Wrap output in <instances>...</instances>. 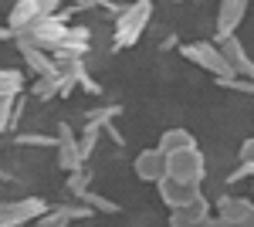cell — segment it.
<instances>
[{"label":"cell","instance_id":"8","mask_svg":"<svg viewBox=\"0 0 254 227\" xmlns=\"http://www.w3.org/2000/svg\"><path fill=\"white\" fill-rule=\"evenodd\" d=\"M156 190H159V200L170 210H180V207H187V204H193L196 197H203L200 183H187V180H173V176H163L156 183Z\"/></svg>","mask_w":254,"mask_h":227},{"label":"cell","instance_id":"27","mask_svg":"<svg viewBox=\"0 0 254 227\" xmlns=\"http://www.w3.org/2000/svg\"><path fill=\"white\" fill-rule=\"evenodd\" d=\"M105 133H109V139H112V143H119V146L126 143V139H122V133H119L116 126H105Z\"/></svg>","mask_w":254,"mask_h":227},{"label":"cell","instance_id":"16","mask_svg":"<svg viewBox=\"0 0 254 227\" xmlns=\"http://www.w3.org/2000/svg\"><path fill=\"white\" fill-rule=\"evenodd\" d=\"M27 98L14 95V98H0V133H14L20 126V115H24Z\"/></svg>","mask_w":254,"mask_h":227},{"label":"cell","instance_id":"20","mask_svg":"<svg viewBox=\"0 0 254 227\" xmlns=\"http://www.w3.org/2000/svg\"><path fill=\"white\" fill-rule=\"evenodd\" d=\"M24 95V75L17 68H0V98H14Z\"/></svg>","mask_w":254,"mask_h":227},{"label":"cell","instance_id":"28","mask_svg":"<svg viewBox=\"0 0 254 227\" xmlns=\"http://www.w3.org/2000/svg\"><path fill=\"white\" fill-rule=\"evenodd\" d=\"M176 41H180L176 34H173V38H163V41H159V51H170V48H176Z\"/></svg>","mask_w":254,"mask_h":227},{"label":"cell","instance_id":"9","mask_svg":"<svg viewBox=\"0 0 254 227\" xmlns=\"http://www.w3.org/2000/svg\"><path fill=\"white\" fill-rule=\"evenodd\" d=\"M217 48H220V55H224V61H227L231 78H248V81H254V61H251V55L244 51L241 41L224 38V41H217Z\"/></svg>","mask_w":254,"mask_h":227},{"label":"cell","instance_id":"5","mask_svg":"<svg viewBox=\"0 0 254 227\" xmlns=\"http://www.w3.org/2000/svg\"><path fill=\"white\" fill-rule=\"evenodd\" d=\"M180 55L187 58L190 65L203 68L207 75H214V81H217V78H231L227 61H224V55H220V48L210 44V41H187V44H180Z\"/></svg>","mask_w":254,"mask_h":227},{"label":"cell","instance_id":"1","mask_svg":"<svg viewBox=\"0 0 254 227\" xmlns=\"http://www.w3.org/2000/svg\"><path fill=\"white\" fill-rule=\"evenodd\" d=\"M149 20H153V0H136V3H129V7H126V10L116 17V31H112V51L132 48V44H136V41L146 34Z\"/></svg>","mask_w":254,"mask_h":227},{"label":"cell","instance_id":"14","mask_svg":"<svg viewBox=\"0 0 254 227\" xmlns=\"http://www.w3.org/2000/svg\"><path fill=\"white\" fill-rule=\"evenodd\" d=\"M214 210H217V217H220V221H227L231 227H237L254 210V200H251V197H234V193H224V197H217V200H214Z\"/></svg>","mask_w":254,"mask_h":227},{"label":"cell","instance_id":"7","mask_svg":"<svg viewBox=\"0 0 254 227\" xmlns=\"http://www.w3.org/2000/svg\"><path fill=\"white\" fill-rule=\"evenodd\" d=\"M55 136H58V150H55V156H58V170L61 173L85 170V156H81V146H78V133L61 119L58 129H55Z\"/></svg>","mask_w":254,"mask_h":227},{"label":"cell","instance_id":"31","mask_svg":"<svg viewBox=\"0 0 254 227\" xmlns=\"http://www.w3.org/2000/svg\"><path fill=\"white\" fill-rule=\"evenodd\" d=\"M251 190H254V176H251Z\"/></svg>","mask_w":254,"mask_h":227},{"label":"cell","instance_id":"13","mask_svg":"<svg viewBox=\"0 0 254 227\" xmlns=\"http://www.w3.org/2000/svg\"><path fill=\"white\" fill-rule=\"evenodd\" d=\"M210 207L214 204L207 197H196L193 204H187V207H180V210H170V227H203L207 217H214Z\"/></svg>","mask_w":254,"mask_h":227},{"label":"cell","instance_id":"18","mask_svg":"<svg viewBox=\"0 0 254 227\" xmlns=\"http://www.w3.org/2000/svg\"><path fill=\"white\" fill-rule=\"evenodd\" d=\"M193 146H196V139L190 129H166V133L159 136V150L166 152V156L176 150H193Z\"/></svg>","mask_w":254,"mask_h":227},{"label":"cell","instance_id":"21","mask_svg":"<svg viewBox=\"0 0 254 227\" xmlns=\"http://www.w3.org/2000/svg\"><path fill=\"white\" fill-rule=\"evenodd\" d=\"M78 200H81V204H88L92 210H98V214H119V204H116V200L102 197V193H95V190H85Z\"/></svg>","mask_w":254,"mask_h":227},{"label":"cell","instance_id":"12","mask_svg":"<svg viewBox=\"0 0 254 227\" xmlns=\"http://www.w3.org/2000/svg\"><path fill=\"white\" fill-rule=\"evenodd\" d=\"M132 170H136V176L142 183H159V180L166 176V152L159 150V146L142 150L136 159H132Z\"/></svg>","mask_w":254,"mask_h":227},{"label":"cell","instance_id":"25","mask_svg":"<svg viewBox=\"0 0 254 227\" xmlns=\"http://www.w3.org/2000/svg\"><path fill=\"white\" fill-rule=\"evenodd\" d=\"M237 156H241V163H244V166H248V170L254 173V136L241 143V150H237Z\"/></svg>","mask_w":254,"mask_h":227},{"label":"cell","instance_id":"26","mask_svg":"<svg viewBox=\"0 0 254 227\" xmlns=\"http://www.w3.org/2000/svg\"><path fill=\"white\" fill-rule=\"evenodd\" d=\"M251 176H254V173L248 170L244 163H241L237 170H231V173H227V176H224V183H227V187H234V183H241V180H251Z\"/></svg>","mask_w":254,"mask_h":227},{"label":"cell","instance_id":"29","mask_svg":"<svg viewBox=\"0 0 254 227\" xmlns=\"http://www.w3.org/2000/svg\"><path fill=\"white\" fill-rule=\"evenodd\" d=\"M203 227H231V224H227V221H220V217L214 214V217H207V224H203Z\"/></svg>","mask_w":254,"mask_h":227},{"label":"cell","instance_id":"6","mask_svg":"<svg viewBox=\"0 0 254 227\" xmlns=\"http://www.w3.org/2000/svg\"><path fill=\"white\" fill-rule=\"evenodd\" d=\"M166 176L187 180V183H203V176H207V159H203L200 146L170 152V156H166Z\"/></svg>","mask_w":254,"mask_h":227},{"label":"cell","instance_id":"10","mask_svg":"<svg viewBox=\"0 0 254 227\" xmlns=\"http://www.w3.org/2000/svg\"><path fill=\"white\" fill-rule=\"evenodd\" d=\"M248 14V0H224L217 7V38L214 41H224V38H237V27Z\"/></svg>","mask_w":254,"mask_h":227},{"label":"cell","instance_id":"22","mask_svg":"<svg viewBox=\"0 0 254 227\" xmlns=\"http://www.w3.org/2000/svg\"><path fill=\"white\" fill-rule=\"evenodd\" d=\"M88 183H92V173H88V170L68 173V180H64V187H68V193H71V197H81L85 190H92Z\"/></svg>","mask_w":254,"mask_h":227},{"label":"cell","instance_id":"23","mask_svg":"<svg viewBox=\"0 0 254 227\" xmlns=\"http://www.w3.org/2000/svg\"><path fill=\"white\" fill-rule=\"evenodd\" d=\"M17 146H44V150H58V136L24 133V136H17Z\"/></svg>","mask_w":254,"mask_h":227},{"label":"cell","instance_id":"4","mask_svg":"<svg viewBox=\"0 0 254 227\" xmlns=\"http://www.w3.org/2000/svg\"><path fill=\"white\" fill-rule=\"evenodd\" d=\"M48 200L41 197H17V200H0V227H31L38 217L48 214Z\"/></svg>","mask_w":254,"mask_h":227},{"label":"cell","instance_id":"2","mask_svg":"<svg viewBox=\"0 0 254 227\" xmlns=\"http://www.w3.org/2000/svg\"><path fill=\"white\" fill-rule=\"evenodd\" d=\"M68 31H71V24L61 17V14H55V17L38 20V24H34L27 34H20V38H14V41H24V44H31V48H38V51H44V55L55 58L61 48H64Z\"/></svg>","mask_w":254,"mask_h":227},{"label":"cell","instance_id":"30","mask_svg":"<svg viewBox=\"0 0 254 227\" xmlns=\"http://www.w3.org/2000/svg\"><path fill=\"white\" fill-rule=\"evenodd\" d=\"M237 227H254V210H251V214H248V217H244V221H241Z\"/></svg>","mask_w":254,"mask_h":227},{"label":"cell","instance_id":"24","mask_svg":"<svg viewBox=\"0 0 254 227\" xmlns=\"http://www.w3.org/2000/svg\"><path fill=\"white\" fill-rule=\"evenodd\" d=\"M217 85H220V88H227V92L254 95V81H248V78H217Z\"/></svg>","mask_w":254,"mask_h":227},{"label":"cell","instance_id":"17","mask_svg":"<svg viewBox=\"0 0 254 227\" xmlns=\"http://www.w3.org/2000/svg\"><path fill=\"white\" fill-rule=\"evenodd\" d=\"M119 115H122V105L109 102V105H98L85 115V129H95V133H105V126H112Z\"/></svg>","mask_w":254,"mask_h":227},{"label":"cell","instance_id":"11","mask_svg":"<svg viewBox=\"0 0 254 227\" xmlns=\"http://www.w3.org/2000/svg\"><path fill=\"white\" fill-rule=\"evenodd\" d=\"M95 210L88 207V204H58V207H51L44 217H38L31 227H68L75 224V221H85V217H92Z\"/></svg>","mask_w":254,"mask_h":227},{"label":"cell","instance_id":"15","mask_svg":"<svg viewBox=\"0 0 254 227\" xmlns=\"http://www.w3.org/2000/svg\"><path fill=\"white\" fill-rule=\"evenodd\" d=\"M14 48L20 51V58H24V65L31 68V75L34 78H48V75H58V61L51 55H44V51H38V48H31V44H24V41H14Z\"/></svg>","mask_w":254,"mask_h":227},{"label":"cell","instance_id":"3","mask_svg":"<svg viewBox=\"0 0 254 227\" xmlns=\"http://www.w3.org/2000/svg\"><path fill=\"white\" fill-rule=\"evenodd\" d=\"M61 10L58 0H17L14 7H10V14H7V31L20 38V34H27L38 20L44 17H55Z\"/></svg>","mask_w":254,"mask_h":227},{"label":"cell","instance_id":"19","mask_svg":"<svg viewBox=\"0 0 254 227\" xmlns=\"http://www.w3.org/2000/svg\"><path fill=\"white\" fill-rule=\"evenodd\" d=\"M61 85H64V78L58 75H48V78H34V85H31V95L38 98V102H51L55 95H61Z\"/></svg>","mask_w":254,"mask_h":227}]
</instances>
